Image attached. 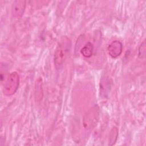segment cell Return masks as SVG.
Returning a JSON list of instances; mask_svg holds the SVG:
<instances>
[{"mask_svg":"<svg viewBox=\"0 0 146 146\" xmlns=\"http://www.w3.org/2000/svg\"><path fill=\"white\" fill-rule=\"evenodd\" d=\"M71 48V40L67 36H63L59 41L54 55V63L56 70L62 67Z\"/></svg>","mask_w":146,"mask_h":146,"instance_id":"1","label":"cell"},{"mask_svg":"<svg viewBox=\"0 0 146 146\" xmlns=\"http://www.w3.org/2000/svg\"><path fill=\"white\" fill-rule=\"evenodd\" d=\"M100 114L99 107L95 104L85 114L83 119V125L86 129L94 128L97 124Z\"/></svg>","mask_w":146,"mask_h":146,"instance_id":"2","label":"cell"},{"mask_svg":"<svg viewBox=\"0 0 146 146\" xmlns=\"http://www.w3.org/2000/svg\"><path fill=\"white\" fill-rule=\"evenodd\" d=\"M19 85V76L15 72L10 74L5 83L3 87V94L6 96H11L17 91Z\"/></svg>","mask_w":146,"mask_h":146,"instance_id":"3","label":"cell"},{"mask_svg":"<svg viewBox=\"0 0 146 146\" xmlns=\"http://www.w3.org/2000/svg\"><path fill=\"white\" fill-rule=\"evenodd\" d=\"M107 51L108 55L113 59L117 58L122 53L123 44L118 40H115L111 42L107 47Z\"/></svg>","mask_w":146,"mask_h":146,"instance_id":"4","label":"cell"},{"mask_svg":"<svg viewBox=\"0 0 146 146\" xmlns=\"http://www.w3.org/2000/svg\"><path fill=\"white\" fill-rule=\"evenodd\" d=\"M26 7V1L23 0H17L13 2L11 6V14L15 18H21L25 11Z\"/></svg>","mask_w":146,"mask_h":146,"instance_id":"5","label":"cell"},{"mask_svg":"<svg viewBox=\"0 0 146 146\" xmlns=\"http://www.w3.org/2000/svg\"><path fill=\"white\" fill-rule=\"evenodd\" d=\"M111 79L109 77L105 76L103 77L100 82V94L101 96L107 98L110 92L111 87Z\"/></svg>","mask_w":146,"mask_h":146,"instance_id":"6","label":"cell"},{"mask_svg":"<svg viewBox=\"0 0 146 146\" xmlns=\"http://www.w3.org/2000/svg\"><path fill=\"white\" fill-rule=\"evenodd\" d=\"M94 44L91 42H88L80 50L81 54L86 58L91 57L94 52Z\"/></svg>","mask_w":146,"mask_h":146,"instance_id":"7","label":"cell"},{"mask_svg":"<svg viewBox=\"0 0 146 146\" xmlns=\"http://www.w3.org/2000/svg\"><path fill=\"white\" fill-rule=\"evenodd\" d=\"M119 136V129L116 127H113L110 133V137L108 140V145H114L118 138Z\"/></svg>","mask_w":146,"mask_h":146,"instance_id":"8","label":"cell"},{"mask_svg":"<svg viewBox=\"0 0 146 146\" xmlns=\"http://www.w3.org/2000/svg\"><path fill=\"white\" fill-rule=\"evenodd\" d=\"M145 40H144L140 44L138 49V57L140 59H144L145 57L146 47H145Z\"/></svg>","mask_w":146,"mask_h":146,"instance_id":"9","label":"cell"}]
</instances>
